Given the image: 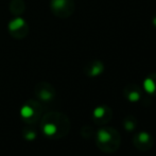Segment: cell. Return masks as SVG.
Returning a JSON list of instances; mask_svg holds the SVG:
<instances>
[{
    "instance_id": "cell-5",
    "label": "cell",
    "mask_w": 156,
    "mask_h": 156,
    "mask_svg": "<svg viewBox=\"0 0 156 156\" xmlns=\"http://www.w3.org/2000/svg\"><path fill=\"white\" fill-rule=\"evenodd\" d=\"M34 93L36 98L41 102H51L54 98H55V90L54 87L51 84L46 82H41L35 86Z\"/></svg>"
},
{
    "instance_id": "cell-13",
    "label": "cell",
    "mask_w": 156,
    "mask_h": 156,
    "mask_svg": "<svg viewBox=\"0 0 156 156\" xmlns=\"http://www.w3.org/2000/svg\"><path fill=\"white\" fill-rule=\"evenodd\" d=\"M124 127L127 129V131H132V129L135 127V121H133V120L129 121V119H126L124 122Z\"/></svg>"
},
{
    "instance_id": "cell-8",
    "label": "cell",
    "mask_w": 156,
    "mask_h": 156,
    "mask_svg": "<svg viewBox=\"0 0 156 156\" xmlns=\"http://www.w3.org/2000/svg\"><path fill=\"white\" fill-rule=\"evenodd\" d=\"M134 144L137 148L142 149V150H147L148 148H151L152 146V138L146 132H141V133L137 134L134 138Z\"/></svg>"
},
{
    "instance_id": "cell-6",
    "label": "cell",
    "mask_w": 156,
    "mask_h": 156,
    "mask_svg": "<svg viewBox=\"0 0 156 156\" xmlns=\"http://www.w3.org/2000/svg\"><path fill=\"white\" fill-rule=\"evenodd\" d=\"M9 30L14 37H23L27 34V23L21 17H17L10 23Z\"/></svg>"
},
{
    "instance_id": "cell-14",
    "label": "cell",
    "mask_w": 156,
    "mask_h": 156,
    "mask_svg": "<svg viewBox=\"0 0 156 156\" xmlns=\"http://www.w3.org/2000/svg\"><path fill=\"white\" fill-rule=\"evenodd\" d=\"M152 25H153V27L156 28V14L152 17Z\"/></svg>"
},
{
    "instance_id": "cell-9",
    "label": "cell",
    "mask_w": 156,
    "mask_h": 156,
    "mask_svg": "<svg viewBox=\"0 0 156 156\" xmlns=\"http://www.w3.org/2000/svg\"><path fill=\"white\" fill-rule=\"evenodd\" d=\"M141 89L136 84H129L125 87L124 96L127 98V100L131 102H137L141 98Z\"/></svg>"
},
{
    "instance_id": "cell-7",
    "label": "cell",
    "mask_w": 156,
    "mask_h": 156,
    "mask_svg": "<svg viewBox=\"0 0 156 156\" xmlns=\"http://www.w3.org/2000/svg\"><path fill=\"white\" fill-rule=\"evenodd\" d=\"M104 64L101 62L100 60H94L91 61L85 66L84 68V73L89 78H96V76H100L103 71H104Z\"/></svg>"
},
{
    "instance_id": "cell-11",
    "label": "cell",
    "mask_w": 156,
    "mask_h": 156,
    "mask_svg": "<svg viewBox=\"0 0 156 156\" xmlns=\"http://www.w3.org/2000/svg\"><path fill=\"white\" fill-rule=\"evenodd\" d=\"M109 108L106 106H99L97 107L96 109L94 111V119L96 120V121H102V120H104V121H106L107 120V114L109 113Z\"/></svg>"
},
{
    "instance_id": "cell-3",
    "label": "cell",
    "mask_w": 156,
    "mask_h": 156,
    "mask_svg": "<svg viewBox=\"0 0 156 156\" xmlns=\"http://www.w3.org/2000/svg\"><path fill=\"white\" fill-rule=\"evenodd\" d=\"M43 107L38 101L28 100L20 108V117L27 124H34L41 118Z\"/></svg>"
},
{
    "instance_id": "cell-10",
    "label": "cell",
    "mask_w": 156,
    "mask_h": 156,
    "mask_svg": "<svg viewBox=\"0 0 156 156\" xmlns=\"http://www.w3.org/2000/svg\"><path fill=\"white\" fill-rule=\"evenodd\" d=\"M144 88L148 94H156V73H152L146 78L144 82Z\"/></svg>"
},
{
    "instance_id": "cell-1",
    "label": "cell",
    "mask_w": 156,
    "mask_h": 156,
    "mask_svg": "<svg viewBox=\"0 0 156 156\" xmlns=\"http://www.w3.org/2000/svg\"><path fill=\"white\" fill-rule=\"evenodd\" d=\"M41 129L47 137L58 139L68 134L70 129V121L64 114L51 112L41 116Z\"/></svg>"
},
{
    "instance_id": "cell-12",
    "label": "cell",
    "mask_w": 156,
    "mask_h": 156,
    "mask_svg": "<svg viewBox=\"0 0 156 156\" xmlns=\"http://www.w3.org/2000/svg\"><path fill=\"white\" fill-rule=\"evenodd\" d=\"M23 136L25 139L29 140V141H32L34 140L35 138L37 137V134H36V129H31V127H25L23 129Z\"/></svg>"
},
{
    "instance_id": "cell-4",
    "label": "cell",
    "mask_w": 156,
    "mask_h": 156,
    "mask_svg": "<svg viewBox=\"0 0 156 156\" xmlns=\"http://www.w3.org/2000/svg\"><path fill=\"white\" fill-rule=\"evenodd\" d=\"M51 11L60 18H68L74 12L73 0H51Z\"/></svg>"
},
{
    "instance_id": "cell-2",
    "label": "cell",
    "mask_w": 156,
    "mask_h": 156,
    "mask_svg": "<svg viewBox=\"0 0 156 156\" xmlns=\"http://www.w3.org/2000/svg\"><path fill=\"white\" fill-rule=\"evenodd\" d=\"M118 132L109 127L99 129L97 134V144L102 151H115L119 146Z\"/></svg>"
}]
</instances>
